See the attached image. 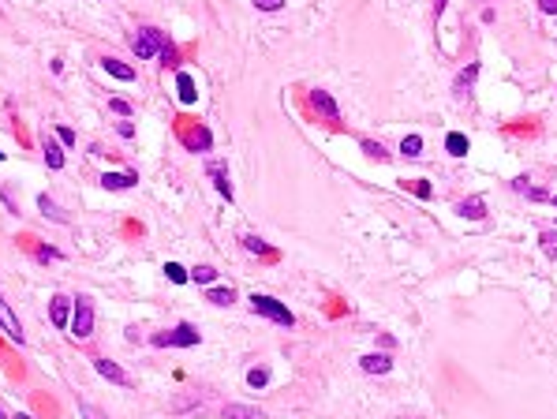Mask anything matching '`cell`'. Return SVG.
<instances>
[{"instance_id": "74e56055", "label": "cell", "mask_w": 557, "mask_h": 419, "mask_svg": "<svg viewBox=\"0 0 557 419\" xmlns=\"http://www.w3.org/2000/svg\"><path fill=\"white\" fill-rule=\"evenodd\" d=\"M4 206L12 210V213H19V206H15V199H12V191H4Z\"/></svg>"}, {"instance_id": "4fadbf2b", "label": "cell", "mask_w": 557, "mask_h": 419, "mask_svg": "<svg viewBox=\"0 0 557 419\" xmlns=\"http://www.w3.org/2000/svg\"><path fill=\"white\" fill-rule=\"evenodd\" d=\"M176 98H180L183 105H194V101H199V90H194V79L188 75V71L176 75Z\"/></svg>"}, {"instance_id": "3957f363", "label": "cell", "mask_w": 557, "mask_h": 419, "mask_svg": "<svg viewBox=\"0 0 557 419\" xmlns=\"http://www.w3.org/2000/svg\"><path fill=\"white\" fill-rule=\"evenodd\" d=\"M68 333L75 341H86L90 333H94V303H90V296H79L75 307H71V326Z\"/></svg>"}, {"instance_id": "d590c367", "label": "cell", "mask_w": 557, "mask_h": 419, "mask_svg": "<svg viewBox=\"0 0 557 419\" xmlns=\"http://www.w3.org/2000/svg\"><path fill=\"white\" fill-rule=\"evenodd\" d=\"M538 12H542V15H557V0H538Z\"/></svg>"}, {"instance_id": "e0dca14e", "label": "cell", "mask_w": 557, "mask_h": 419, "mask_svg": "<svg viewBox=\"0 0 557 419\" xmlns=\"http://www.w3.org/2000/svg\"><path fill=\"white\" fill-rule=\"evenodd\" d=\"M475 75H479V64H468V68H464L460 75H457V87H453V94L464 98V94L471 90V82H475Z\"/></svg>"}, {"instance_id": "f35d334b", "label": "cell", "mask_w": 557, "mask_h": 419, "mask_svg": "<svg viewBox=\"0 0 557 419\" xmlns=\"http://www.w3.org/2000/svg\"><path fill=\"white\" fill-rule=\"evenodd\" d=\"M445 4H449V0H434V12L441 15V12H445Z\"/></svg>"}, {"instance_id": "44dd1931", "label": "cell", "mask_w": 557, "mask_h": 419, "mask_svg": "<svg viewBox=\"0 0 557 419\" xmlns=\"http://www.w3.org/2000/svg\"><path fill=\"white\" fill-rule=\"evenodd\" d=\"M225 419H262V412L250 404H228L225 408Z\"/></svg>"}, {"instance_id": "30bf717a", "label": "cell", "mask_w": 557, "mask_h": 419, "mask_svg": "<svg viewBox=\"0 0 557 419\" xmlns=\"http://www.w3.org/2000/svg\"><path fill=\"white\" fill-rule=\"evenodd\" d=\"M71 307H75V300H68V296H53L49 300V319L57 330H68L71 326Z\"/></svg>"}, {"instance_id": "4dcf8cb0", "label": "cell", "mask_w": 557, "mask_h": 419, "mask_svg": "<svg viewBox=\"0 0 557 419\" xmlns=\"http://www.w3.org/2000/svg\"><path fill=\"white\" fill-rule=\"evenodd\" d=\"M250 4H255L258 12H281V8H284V0H250Z\"/></svg>"}, {"instance_id": "cb8c5ba5", "label": "cell", "mask_w": 557, "mask_h": 419, "mask_svg": "<svg viewBox=\"0 0 557 419\" xmlns=\"http://www.w3.org/2000/svg\"><path fill=\"white\" fill-rule=\"evenodd\" d=\"M359 146H363V154H367V157H374V161H389V150H385L382 143H374V139H363Z\"/></svg>"}, {"instance_id": "277c9868", "label": "cell", "mask_w": 557, "mask_h": 419, "mask_svg": "<svg viewBox=\"0 0 557 419\" xmlns=\"http://www.w3.org/2000/svg\"><path fill=\"white\" fill-rule=\"evenodd\" d=\"M165 42H169V38H165L157 26H143L138 34H131V53H135L138 60H154L157 53H161Z\"/></svg>"}, {"instance_id": "7a4b0ae2", "label": "cell", "mask_w": 557, "mask_h": 419, "mask_svg": "<svg viewBox=\"0 0 557 419\" xmlns=\"http://www.w3.org/2000/svg\"><path fill=\"white\" fill-rule=\"evenodd\" d=\"M199 341H202V333L194 330L191 322H180L176 330H169V333H154V337H150L154 348H194Z\"/></svg>"}, {"instance_id": "9a60e30c", "label": "cell", "mask_w": 557, "mask_h": 419, "mask_svg": "<svg viewBox=\"0 0 557 419\" xmlns=\"http://www.w3.org/2000/svg\"><path fill=\"white\" fill-rule=\"evenodd\" d=\"M457 213L468 217V221H482L486 217V202L482 199H464V202H457Z\"/></svg>"}, {"instance_id": "ffe728a7", "label": "cell", "mask_w": 557, "mask_h": 419, "mask_svg": "<svg viewBox=\"0 0 557 419\" xmlns=\"http://www.w3.org/2000/svg\"><path fill=\"white\" fill-rule=\"evenodd\" d=\"M445 150H449L453 157H464V154H468V135L449 132V135H445Z\"/></svg>"}, {"instance_id": "7402d4cb", "label": "cell", "mask_w": 557, "mask_h": 419, "mask_svg": "<svg viewBox=\"0 0 557 419\" xmlns=\"http://www.w3.org/2000/svg\"><path fill=\"white\" fill-rule=\"evenodd\" d=\"M206 300H210L213 307H228V303H236V292H232V288H210Z\"/></svg>"}, {"instance_id": "ac0fdd59", "label": "cell", "mask_w": 557, "mask_h": 419, "mask_svg": "<svg viewBox=\"0 0 557 419\" xmlns=\"http://www.w3.org/2000/svg\"><path fill=\"white\" fill-rule=\"evenodd\" d=\"M38 210H42V217H49V221H60V225H64V221H68V213H64V210L57 206V202L49 199V195H38Z\"/></svg>"}, {"instance_id": "484cf974", "label": "cell", "mask_w": 557, "mask_h": 419, "mask_svg": "<svg viewBox=\"0 0 557 419\" xmlns=\"http://www.w3.org/2000/svg\"><path fill=\"white\" fill-rule=\"evenodd\" d=\"M538 244H542V255L550 258V262H557V232H542Z\"/></svg>"}, {"instance_id": "52a82bcc", "label": "cell", "mask_w": 557, "mask_h": 419, "mask_svg": "<svg viewBox=\"0 0 557 419\" xmlns=\"http://www.w3.org/2000/svg\"><path fill=\"white\" fill-rule=\"evenodd\" d=\"M183 150H191V154H206L210 146H213V135H210V127H202V124H194V127H183Z\"/></svg>"}, {"instance_id": "d6a6232c", "label": "cell", "mask_w": 557, "mask_h": 419, "mask_svg": "<svg viewBox=\"0 0 557 419\" xmlns=\"http://www.w3.org/2000/svg\"><path fill=\"white\" fill-rule=\"evenodd\" d=\"M109 109H113L116 116H131V105H127L124 98H113V101H109Z\"/></svg>"}, {"instance_id": "e575fe53", "label": "cell", "mask_w": 557, "mask_h": 419, "mask_svg": "<svg viewBox=\"0 0 557 419\" xmlns=\"http://www.w3.org/2000/svg\"><path fill=\"white\" fill-rule=\"evenodd\" d=\"M412 191L419 195V199H430L434 195V188H430V180H419V184H412Z\"/></svg>"}, {"instance_id": "7c38bea8", "label": "cell", "mask_w": 557, "mask_h": 419, "mask_svg": "<svg viewBox=\"0 0 557 419\" xmlns=\"http://www.w3.org/2000/svg\"><path fill=\"white\" fill-rule=\"evenodd\" d=\"M359 367H363L367 375H389V371H393V359H389L385 352H370V356L359 359Z\"/></svg>"}, {"instance_id": "8fae6325", "label": "cell", "mask_w": 557, "mask_h": 419, "mask_svg": "<svg viewBox=\"0 0 557 419\" xmlns=\"http://www.w3.org/2000/svg\"><path fill=\"white\" fill-rule=\"evenodd\" d=\"M135 184H138V172H131V169L101 176V188H105V191H127V188H135Z\"/></svg>"}, {"instance_id": "6da1fadb", "label": "cell", "mask_w": 557, "mask_h": 419, "mask_svg": "<svg viewBox=\"0 0 557 419\" xmlns=\"http://www.w3.org/2000/svg\"><path fill=\"white\" fill-rule=\"evenodd\" d=\"M250 311L262 314V319H269V322H277V326H284V330H292V326H295V314L281 300H273V296H266V292L250 296Z\"/></svg>"}, {"instance_id": "7bdbcfd3", "label": "cell", "mask_w": 557, "mask_h": 419, "mask_svg": "<svg viewBox=\"0 0 557 419\" xmlns=\"http://www.w3.org/2000/svg\"><path fill=\"white\" fill-rule=\"evenodd\" d=\"M554 206H557V195H554Z\"/></svg>"}, {"instance_id": "836d02e7", "label": "cell", "mask_w": 557, "mask_h": 419, "mask_svg": "<svg viewBox=\"0 0 557 419\" xmlns=\"http://www.w3.org/2000/svg\"><path fill=\"white\" fill-rule=\"evenodd\" d=\"M57 139H60V146H75V132L71 127H57Z\"/></svg>"}, {"instance_id": "f1b7e54d", "label": "cell", "mask_w": 557, "mask_h": 419, "mask_svg": "<svg viewBox=\"0 0 557 419\" xmlns=\"http://www.w3.org/2000/svg\"><path fill=\"white\" fill-rule=\"evenodd\" d=\"M165 274H169L172 285H188V281H191V274H188V269H183L180 262H169V266H165Z\"/></svg>"}, {"instance_id": "d4e9b609", "label": "cell", "mask_w": 557, "mask_h": 419, "mask_svg": "<svg viewBox=\"0 0 557 419\" xmlns=\"http://www.w3.org/2000/svg\"><path fill=\"white\" fill-rule=\"evenodd\" d=\"M401 154H404V157H423V139H419V135H404Z\"/></svg>"}, {"instance_id": "9c48e42d", "label": "cell", "mask_w": 557, "mask_h": 419, "mask_svg": "<svg viewBox=\"0 0 557 419\" xmlns=\"http://www.w3.org/2000/svg\"><path fill=\"white\" fill-rule=\"evenodd\" d=\"M206 176L213 180V188H217V195H221V199H228V202H232V180H228V165L213 157V161H206Z\"/></svg>"}, {"instance_id": "8d00e7d4", "label": "cell", "mask_w": 557, "mask_h": 419, "mask_svg": "<svg viewBox=\"0 0 557 419\" xmlns=\"http://www.w3.org/2000/svg\"><path fill=\"white\" fill-rule=\"evenodd\" d=\"M116 132H120V139H131V135H135V124H127V120H124V124H120Z\"/></svg>"}, {"instance_id": "1f68e13d", "label": "cell", "mask_w": 557, "mask_h": 419, "mask_svg": "<svg viewBox=\"0 0 557 419\" xmlns=\"http://www.w3.org/2000/svg\"><path fill=\"white\" fill-rule=\"evenodd\" d=\"M79 416H82V419H105V412H101V408H94V404H86V400L79 404Z\"/></svg>"}, {"instance_id": "83f0119b", "label": "cell", "mask_w": 557, "mask_h": 419, "mask_svg": "<svg viewBox=\"0 0 557 419\" xmlns=\"http://www.w3.org/2000/svg\"><path fill=\"white\" fill-rule=\"evenodd\" d=\"M34 258H38V262H60V247H49V244H42V247H34Z\"/></svg>"}, {"instance_id": "f546056e", "label": "cell", "mask_w": 557, "mask_h": 419, "mask_svg": "<svg viewBox=\"0 0 557 419\" xmlns=\"http://www.w3.org/2000/svg\"><path fill=\"white\" fill-rule=\"evenodd\" d=\"M157 57H161V64H165V68H176V64H180V53H176V45H172V42H165Z\"/></svg>"}, {"instance_id": "2e32d148", "label": "cell", "mask_w": 557, "mask_h": 419, "mask_svg": "<svg viewBox=\"0 0 557 419\" xmlns=\"http://www.w3.org/2000/svg\"><path fill=\"white\" fill-rule=\"evenodd\" d=\"M42 150H45V165H49V169H64V150L53 143L49 135L42 139Z\"/></svg>"}, {"instance_id": "8992f818", "label": "cell", "mask_w": 557, "mask_h": 419, "mask_svg": "<svg viewBox=\"0 0 557 419\" xmlns=\"http://www.w3.org/2000/svg\"><path fill=\"white\" fill-rule=\"evenodd\" d=\"M311 109H314V113H318L322 120H329V124H337V120H340L337 101H333V94H329V90H322V87L311 90Z\"/></svg>"}, {"instance_id": "ba28073f", "label": "cell", "mask_w": 557, "mask_h": 419, "mask_svg": "<svg viewBox=\"0 0 557 419\" xmlns=\"http://www.w3.org/2000/svg\"><path fill=\"white\" fill-rule=\"evenodd\" d=\"M94 371H98L101 378H109L113 386H120V389H131V378H127V371L120 367V363L105 359V356H98V359H94Z\"/></svg>"}, {"instance_id": "ab89813d", "label": "cell", "mask_w": 557, "mask_h": 419, "mask_svg": "<svg viewBox=\"0 0 557 419\" xmlns=\"http://www.w3.org/2000/svg\"><path fill=\"white\" fill-rule=\"evenodd\" d=\"M12 419H34V416H26V412H19V416H12Z\"/></svg>"}, {"instance_id": "b9f144b4", "label": "cell", "mask_w": 557, "mask_h": 419, "mask_svg": "<svg viewBox=\"0 0 557 419\" xmlns=\"http://www.w3.org/2000/svg\"><path fill=\"white\" fill-rule=\"evenodd\" d=\"M0 161H4V150H0Z\"/></svg>"}, {"instance_id": "d6986e66", "label": "cell", "mask_w": 557, "mask_h": 419, "mask_svg": "<svg viewBox=\"0 0 557 419\" xmlns=\"http://www.w3.org/2000/svg\"><path fill=\"white\" fill-rule=\"evenodd\" d=\"M244 251H250V255H262V258H273V247H269L262 236H255V232H247V236H244Z\"/></svg>"}, {"instance_id": "5bb4252c", "label": "cell", "mask_w": 557, "mask_h": 419, "mask_svg": "<svg viewBox=\"0 0 557 419\" xmlns=\"http://www.w3.org/2000/svg\"><path fill=\"white\" fill-rule=\"evenodd\" d=\"M101 68H105L113 79H120V82H131L135 79V68H131V64H124V60H116V57H105V60H101Z\"/></svg>"}, {"instance_id": "603a6c76", "label": "cell", "mask_w": 557, "mask_h": 419, "mask_svg": "<svg viewBox=\"0 0 557 419\" xmlns=\"http://www.w3.org/2000/svg\"><path fill=\"white\" fill-rule=\"evenodd\" d=\"M247 386L250 389H266L269 386V367H250L247 371Z\"/></svg>"}, {"instance_id": "60d3db41", "label": "cell", "mask_w": 557, "mask_h": 419, "mask_svg": "<svg viewBox=\"0 0 557 419\" xmlns=\"http://www.w3.org/2000/svg\"><path fill=\"white\" fill-rule=\"evenodd\" d=\"M0 419H12V416H8V412H4V404H0Z\"/></svg>"}, {"instance_id": "5b68a950", "label": "cell", "mask_w": 557, "mask_h": 419, "mask_svg": "<svg viewBox=\"0 0 557 419\" xmlns=\"http://www.w3.org/2000/svg\"><path fill=\"white\" fill-rule=\"evenodd\" d=\"M0 333H4V337L12 341V344H19V348L26 344L23 326H19V319H15V311L8 307V300H4V296H0Z\"/></svg>"}, {"instance_id": "4316f807", "label": "cell", "mask_w": 557, "mask_h": 419, "mask_svg": "<svg viewBox=\"0 0 557 419\" xmlns=\"http://www.w3.org/2000/svg\"><path fill=\"white\" fill-rule=\"evenodd\" d=\"M191 281L213 285V281H217V269H213V266H194V269H191Z\"/></svg>"}]
</instances>
